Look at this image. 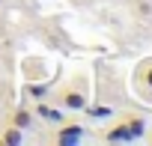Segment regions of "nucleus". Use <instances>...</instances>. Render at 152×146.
Instances as JSON below:
<instances>
[{"label": "nucleus", "mask_w": 152, "mask_h": 146, "mask_svg": "<svg viewBox=\"0 0 152 146\" xmlns=\"http://www.w3.org/2000/svg\"><path fill=\"white\" fill-rule=\"evenodd\" d=\"M90 104V90H87V84H84V78H75L72 84H66L63 90H60V99H57V107H63V110H84Z\"/></svg>", "instance_id": "obj_1"}, {"label": "nucleus", "mask_w": 152, "mask_h": 146, "mask_svg": "<svg viewBox=\"0 0 152 146\" xmlns=\"http://www.w3.org/2000/svg\"><path fill=\"white\" fill-rule=\"evenodd\" d=\"M87 137V128L81 125V122H60V131H57V137H54V143H60V146H75V143H81Z\"/></svg>", "instance_id": "obj_2"}, {"label": "nucleus", "mask_w": 152, "mask_h": 146, "mask_svg": "<svg viewBox=\"0 0 152 146\" xmlns=\"http://www.w3.org/2000/svg\"><path fill=\"white\" fill-rule=\"evenodd\" d=\"M30 110H33L39 119H45V122H63V119H66V116H63V107H54V104H48L45 99H42V101H36Z\"/></svg>", "instance_id": "obj_3"}, {"label": "nucleus", "mask_w": 152, "mask_h": 146, "mask_svg": "<svg viewBox=\"0 0 152 146\" xmlns=\"http://www.w3.org/2000/svg\"><path fill=\"white\" fill-rule=\"evenodd\" d=\"M9 122L18 125L21 131H30V128H33V110H30V107H15L12 116H9Z\"/></svg>", "instance_id": "obj_4"}, {"label": "nucleus", "mask_w": 152, "mask_h": 146, "mask_svg": "<svg viewBox=\"0 0 152 146\" xmlns=\"http://www.w3.org/2000/svg\"><path fill=\"white\" fill-rule=\"evenodd\" d=\"M18 143H24V131L9 122L3 131H0V146H18Z\"/></svg>", "instance_id": "obj_5"}, {"label": "nucleus", "mask_w": 152, "mask_h": 146, "mask_svg": "<svg viewBox=\"0 0 152 146\" xmlns=\"http://www.w3.org/2000/svg\"><path fill=\"white\" fill-rule=\"evenodd\" d=\"M125 125H128V140H140L146 134V119L143 116H128Z\"/></svg>", "instance_id": "obj_6"}, {"label": "nucleus", "mask_w": 152, "mask_h": 146, "mask_svg": "<svg viewBox=\"0 0 152 146\" xmlns=\"http://www.w3.org/2000/svg\"><path fill=\"white\" fill-rule=\"evenodd\" d=\"M104 140H107V143H128V125H125V122H116V125L104 134Z\"/></svg>", "instance_id": "obj_7"}, {"label": "nucleus", "mask_w": 152, "mask_h": 146, "mask_svg": "<svg viewBox=\"0 0 152 146\" xmlns=\"http://www.w3.org/2000/svg\"><path fill=\"white\" fill-rule=\"evenodd\" d=\"M24 93H27L33 101H42V99L51 93V84H27V87H24Z\"/></svg>", "instance_id": "obj_8"}, {"label": "nucleus", "mask_w": 152, "mask_h": 146, "mask_svg": "<svg viewBox=\"0 0 152 146\" xmlns=\"http://www.w3.org/2000/svg\"><path fill=\"white\" fill-rule=\"evenodd\" d=\"M137 15H140V18H149V15H152V3H146V0L137 3Z\"/></svg>", "instance_id": "obj_9"}, {"label": "nucleus", "mask_w": 152, "mask_h": 146, "mask_svg": "<svg viewBox=\"0 0 152 146\" xmlns=\"http://www.w3.org/2000/svg\"><path fill=\"white\" fill-rule=\"evenodd\" d=\"M140 78H143V84H149V87H152V66H146V69H143V75H140Z\"/></svg>", "instance_id": "obj_10"}, {"label": "nucleus", "mask_w": 152, "mask_h": 146, "mask_svg": "<svg viewBox=\"0 0 152 146\" xmlns=\"http://www.w3.org/2000/svg\"><path fill=\"white\" fill-rule=\"evenodd\" d=\"M149 143H152V137H149Z\"/></svg>", "instance_id": "obj_11"}]
</instances>
